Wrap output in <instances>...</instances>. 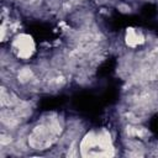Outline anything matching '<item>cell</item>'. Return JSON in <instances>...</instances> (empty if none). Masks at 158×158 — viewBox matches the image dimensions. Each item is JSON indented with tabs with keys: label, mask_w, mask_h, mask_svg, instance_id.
<instances>
[{
	"label": "cell",
	"mask_w": 158,
	"mask_h": 158,
	"mask_svg": "<svg viewBox=\"0 0 158 158\" xmlns=\"http://www.w3.org/2000/svg\"><path fill=\"white\" fill-rule=\"evenodd\" d=\"M12 51L19 58L28 59L35 51V43L30 36L19 35L12 42Z\"/></svg>",
	"instance_id": "1"
}]
</instances>
